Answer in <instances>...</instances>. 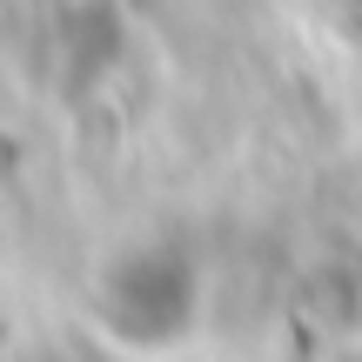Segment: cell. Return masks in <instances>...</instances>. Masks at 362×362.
Instances as JSON below:
<instances>
[{"label": "cell", "instance_id": "1", "mask_svg": "<svg viewBox=\"0 0 362 362\" xmlns=\"http://www.w3.org/2000/svg\"><path fill=\"white\" fill-rule=\"evenodd\" d=\"M94 309L121 342H181L202 315V269L175 242H134L94 275Z\"/></svg>", "mask_w": 362, "mask_h": 362}]
</instances>
